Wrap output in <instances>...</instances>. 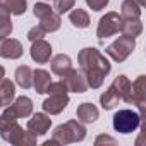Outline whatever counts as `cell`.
Instances as JSON below:
<instances>
[{
    "mask_svg": "<svg viewBox=\"0 0 146 146\" xmlns=\"http://www.w3.org/2000/svg\"><path fill=\"white\" fill-rule=\"evenodd\" d=\"M79 65L86 76L88 88H100L103 84L105 76L110 72V62L96 50V48H83L79 52Z\"/></svg>",
    "mask_w": 146,
    "mask_h": 146,
    "instance_id": "1",
    "label": "cell"
},
{
    "mask_svg": "<svg viewBox=\"0 0 146 146\" xmlns=\"http://www.w3.org/2000/svg\"><path fill=\"white\" fill-rule=\"evenodd\" d=\"M52 12V7L50 5H46V4H36L35 5V16L38 17V19H41V17H45L46 14H50Z\"/></svg>",
    "mask_w": 146,
    "mask_h": 146,
    "instance_id": "30",
    "label": "cell"
},
{
    "mask_svg": "<svg viewBox=\"0 0 146 146\" xmlns=\"http://www.w3.org/2000/svg\"><path fill=\"white\" fill-rule=\"evenodd\" d=\"M86 4H88L93 11H102V9L108 4V0H86Z\"/></svg>",
    "mask_w": 146,
    "mask_h": 146,
    "instance_id": "31",
    "label": "cell"
},
{
    "mask_svg": "<svg viewBox=\"0 0 146 146\" xmlns=\"http://www.w3.org/2000/svg\"><path fill=\"white\" fill-rule=\"evenodd\" d=\"M110 88L117 93V96L129 103V93H131V81L125 76H117L115 81L110 84Z\"/></svg>",
    "mask_w": 146,
    "mask_h": 146,
    "instance_id": "15",
    "label": "cell"
},
{
    "mask_svg": "<svg viewBox=\"0 0 146 146\" xmlns=\"http://www.w3.org/2000/svg\"><path fill=\"white\" fill-rule=\"evenodd\" d=\"M141 125V115L134 110H119L113 115V129L122 134L134 132Z\"/></svg>",
    "mask_w": 146,
    "mask_h": 146,
    "instance_id": "4",
    "label": "cell"
},
{
    "mask_svg": "<svg viewBox=\"0 0 146 146\" xmlns=\"http://www.w3.org/2000/svg\"><path fill=\"white\" fill-rule=\"evenodd\" d=\"M12 33V23H11V12L0 5V36H9Z\"/></svg>",
    "mask_w": 146,
    "mask_h": 146,
    "instance_id": "25",
    "label": "cell"
},
{
    "mask_svg": "<svg viewBox=\"0 0 146 146\" xmlns=\"http://www.w3.org/2000/svg\"><path fill=\"white\" fill-rule=\"evenodd\" d=\"M33 112V102L28 96H19L14 103H9L7 108L4 110V113L0 117L9 119V120H17L21 117H28Z\"/></svg>",
    "mask_w": 146,
    "mask_h": 146,
    "instance_id": "6",
    "label": "cell"
},
{
    "mask_svg": "<svg viewBox=\"0 0 146 146\" xmlns=\"http://www.w3.org/2000/svg\"><path fill=\"white\" fill-rule=\"evenodd\" d=\"M52 57V46L50 43H46L43 38L41 40H36L33 41V46H31V58L38 64H46Z\"/></svg>",
    "mask_w": 146,
    "mask_h": 146,
    "instance_id": "12",
    "label": "cell"
},
{
    "mask_svg": "<svg viewBox=\"0 0 146 146\" xmlns=\"http://www.w3.org/2000/svg\"><path fill=\"white\" fill-rule=\"evenodd\" d=\"M69 103V96L67 93H60V95H50L45 102H43V110L48 112L50 115H57L60 113Z\"/></svg>",
    "mask_w": 146,
    "mask_h": 146,
    "instance_id": "11",
    "label": "cell"
},
{
    "mask_svg": "<svg viewBox=\"0 0 146 146\" xmlns=\"http://www.w3.org/2000/svg\"><path fill=\"white\" fill-rule=\"evenodd\" d=\"M74 2H76V0H55L53 9H55L57 14H64V12H67L69 9L74 7Z\"/></svg>",
    "mask_w": 146,
    "mask_h": 146,
    "instance_id": "27",
    "label": "cell"
},
{
    "mask_svg": "<svg viewBox=\"0 0 146 146\" xmlns=\"http://www.w3.org/2000/svg\"><path fill=\"white\" fill-rule=\"evenodd\" d=\"M86 136V129L79 120H69L62 125H58L53 132V141L57 144H67V143H78L83 141Z\"/></svg>",
    "mask_w": 146,
    "mask_h": 146,
    "instance_id": "3",
    "label": "cell"
},
{
    "mask_svg": "<svg viewBox=\"0 0 146 146\" xmlns=\"http://www.w3.org/2000/svg\"><path fill=\"white\" fill-rule=\"evenodd\" d=\"M0 108H2V105H0Z\"/></svg>",
    "mask_w": 146,
    "mask_h": 146,
    "instance_id": "35",
    "label": "cell"
},
{
    "mask_svg": "<svg viewBox=\"0 0 146 146\" xmlns=\"http://www.w3.org/2000/svg\"><path fill=\"white\" fill-rule=\"evenodd\" d=\"M143 31V24L139 19H122V24H120V33L124 36H131V38H136L139 36Z\"/></svg>",
    "mask_w": 146,
    "mask_h": 146,
    "instance_id": "18",
    "label": "cell"
},
{
    "mask_svg": "<svg viewBox=\"0 0 146 146\" xmlns=\"http://www.w3.org/2000/svg\"><path fill=\"white\" fill-rule=\"evenodd\" d=\"M134 2H136V4H137L139 7H143V5L146 4V0H134Z\"/></svg>",
    "mask_w": 146,
    "mask_h": 146,
    "instance_id": "33",
    "label": "cell"
},
{
    "mask_svg": "<svg viewBox=\"0 0 146 146\" xmlns=\"http://www.w3.org/2000/svg\"><path fill=\"white\" fill-rule=\"evenodd\" d=\"M139 16H141V7L134 2V0H124L120 17L122 19H139Z\"/></svg>",
    "mask_w": 146,
    "mask_h": 146,
    "instance_id": "21",
    "label": "cell"
},
{
    "mask_svg": "<svg viewBox=\"0 0 146 146\" xmlns=\"http://www.w3.org/2000/svg\"><path fill=\"white\" fill-rule=\"evenodd\" d=\"M50 65H52V72H53V74H57V76H64L69 69H72L70 57H69V55H64V53L55 55V57L52 58Z\"/></svg>",
    "mask_w": 146,
    "mask_h": 146,
    "instance_id": "14",
    "label": "cell"
},
{
    "mask_svg": "<svg viewBox=\"0 0 146 146\" xmlns=\"http://www.w3.org/2000/svg\"><path fill=\"white\" fill-rule=\"evenodd\" d=\"M0 5H4L11 14L23 16V14L26 12L28 2H26V0H0Z\"/></svg>",
    "mask_w": 146,
    "mask_h": 146,
    "instance_id": "24",
    "label": "cell"
},
{
    "mask_svg": "<svg viewBox=\"0 0 146 146\" xmlns=\"http://www.w3.org/2000/svg\"><path fill=\"white\" fill-rule=\"evenodd\" d=\"M64 84L67 86V91H74V93H84L88 90V83H86V76L83 70H76V69H69L65 74L62 76Z\"/></svg>",
    "mask_w": 146,
    "mask_h": 146,
    "instance_id": "8",
    "label": "cell"
},
{
    "mask_svg": "<svg viewBox=\"0 0 146 146\" xmlns=\"http://www.w3.org/2000/svg\"><path fill=\"white\" fill-rule=\"evenodd\" d=\"M16 83L24 90L33 86V70L28 65H21L16 69Z\"/></svg>",
    "mask_w": 146,
    "mask_h": 146,
    "instance_id": "19",
    "label": "cell"
},
{
    "mask_svg": "<svg viewBox=\"0 0 146 146\" xmlns=\"http://www.w3.org/2000/svg\"><path fill=\"white\" fill-rule=\"evenodd\" d=\"M14 83L9 79H2L0 81V105L7 107L9 103H12L14 98Z\"/></svg>",
    "mask_w": 146,
    "mask_h": 146,
    "instance_id": "20",
    "label": "cell"
},
{
    "mask_svg": "<svg viewBox=\"0 0 146 146\" xmlns=\"http://www.w3.org/2000/svg\"><path fill=\"white\" fill-rule=\"evenodd\" d=\"M129 103H136L141 110V120L144 117V103H146V78L139 76L134 83H131V93H129Z\"/></svg>",
    "mask_w": 146,
    "mask_h": 146,
    "instance_id": "9",
    "label": "cell"
},
{
    "mask_svg": "<svg viewBox=\"0 0 146 146\" xmlns=\"http://www.w3.org/2000/svg\"><path fill=\"white\" fill-rule=\"evenodd\" d=\"M45 93H48V95H60V93H67V86H65V84H64V81L60 79V81H57V83H50Z\"/></svg>",
    "mask_w": 146,
    "mask_h": 146,
    "instance_id": "28",
    "label": "cell"
},
{
    "mask_svg": "<svg viewBox=\"0 0 146 146\" xmlns=\"http://www.w3.org/2000/svg\"><path fill=\"white\" fill-rule=\"evenodd\" d=\"M52 125V119L46 117L45 113H35L29 120H28V131L33 132L35 136H41L45 134Z\"/></svg>",
    "mask_w": 146,
    "mask_h": 146,
    "instance_id": "13",
    "label": "cell"
},
{
    "mask_svg": "<svg viewBox=\"0 0 146 146\" xmlns=\"http://www.w3.org/2000/svg\"><path fill=\"white\" fill-rule=\"evenodd\" d=\"M95 144H96V146H100V144H115V139L102 134V136H98V137L95 139Z\"/></svg>",
    "mask_w": 146,
    "mask_h": 146,
    "instance_id": "32",
    "label": "cell"
},
{
    "mask_svg": "<svg viewBox=\"0 0 146 146\" xmlns=\"http://www.w3.org/2000/svg\"><path fill=\"white\" fill-rule=\"evenodd\" d=\"M134 46H136L134 38H131V36H120V38L115 40L112 45H108L105 52H107V55H110L115 62H124V60L132 53Z\"/></svg>",
    "mask_w": 146,
    "mask_h": 146,
    "instance_id": "5",
    "label": "cell"
},
{
    "mask_svg": "<svg viewBox=\"0 0 146 146\" xmlns=\"http://www.w3.org/2000/svg\"><path fill=\"white\" fill-rule=\"evenodd\" d=\"M4 74H5V70H4V67H2V65H0V81L4 79Z\"/></svg>",
    "mask_w": 146,
    "mask_h": 146,
    "instance_id": "34",
    "label": "cell"
},
{
    "mask_svg": "<svg viewBox=\"0 0 146 146\" xmlns=\"http://www.w3.org/2000/svg\"><path fill=\"white\" fill-rule=\"evenodd\" d=\"M50 83H52V78H50V74H48L46 70L38 69V70L33 72V86H35L36 93H40V95L45 93Z\"/></svg>",
    "mask_w": 146,
    "mask_h": 146,
    "instance_id": "17",
    "label": "cell"
},
{
    "mask_svg": "<svg viewBox=\"0 0 146 146\" xmlns=\"http://www.w3.org/2000/svg\"><path fill=\"white\" fill-rule=\"evenodd\" d=\"M120 24H122V17L117 14V12H107L100 23H98V28H96V36L100 40L103 38H108L115 33L120 31Z\"/></svg>",
    "mask_w": 146,
    "mask_h": 146,
    "instance_id": "7",
    "label": "cell"
},
{
    "mask_svg": "<svg viewBox=\"0 0 146 146\" xmlns=\"http://www.w3.org/2000/svg\"><path fill=\"white\" fill-rule=\"evenodd\" d=\"M23 45L14 40V38H7V36H0V57L4 58H19L23 55Z\"/></svg>",
    "mask_w": 146,
    "mask_h": 146,
    "instance_id": "10",
    "label": "cell"
},
{
    "mask_svg": "<svg viewBox=\"0 0 146 146\" xmlns=\"http://www.w3.org/2000/svg\"><path fill=\"white\" fill-rule=\"evenodd\" d=\"M41 23H40V26L46 31V33H52V31H57L58 28H60V16L57 14V12H50V14H46L45 17H41L40 19Z\"/></svg>",
    "mask_w": 146,
    "mask_h": 146,
    "instance_id": "23",
    "label": "cell"
},
{
    "mask_svg": "<svg viewBox=\"0 0 146 146\" xmlns=\"http://www.w3.org/2000/svg\"><path fill=\"white\" fill-rule=\"evenodd\" d=\"M0 136L11 144H36V136L29 131H23L17 120L0 117Z\"/></svg>",
    "mask_w": 146,
    "mask_h": 146,
    "instance_id": "2",
    "label": "cell"
},
{
    "mask_svg": "<svg viewBox=\"0 0 146 146\" xmlns=\"http://www.w3.org/2000/svg\"><path fill=\"white\" fill-rule=\"evenodd\" d=\"M69 19H70V23L74 24L76 28H81V29H84V28L90 26V16H88V12L83 11V9H79V7L74 9L69 14Z\"/></svg>",
    "mask_w": 146,
    "mask_h": 146,
    "instance_id": "22",
    "label": "cell"
},
{
    "mask_svg": "<svg viewBox=\"0 0 146 146\" xmlns=\"http://www.w3.org/2000/svg\"><path fill=\"white\" fill-rule=\"evenodd\" d=\"M76 115H78V120L90 124V122H95L98 119V108L91 103H83V105L78 107Z\"/></svg>",
    "mask_w": 146,
    "mask_h": 146,
    "instance_id": "16",
    "label": "cell"
},
{
    "mask_svg": "<svg viewBox=\"0 0 146 146\" xmlns=\"http://www.w3.org/2000/svg\"><path fill=\"white\" fill-rule=\"evenodd\" d=\"M119 96H117V93L112 90V88H108L102 96H100V103H102V107L105 108V110H112L117 103H119Z\"/></svg>",
    "mask_w": 146,
    "mask_h": 146,
    "instance_id": "26",
    "label": "cell"
},
{
    "mask_svg": "<svg viewBox=\"0 0 146 146\" xmlns=\"http://www.w3.org/2000/svg\"><path fill=\"white\" fill-rule=\"evenodd\" d=\"M45 33H46V31L38 24V26H35V28L29 29V33H28V40L33 43V41H36V40H41V38L45 36Z\"/></svg>",
    "mask_w": 146,
    "mask_h": 146,
    "instance_id": "29",
    "label": "cell"
}]
</instances>
